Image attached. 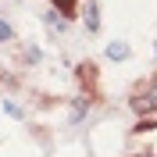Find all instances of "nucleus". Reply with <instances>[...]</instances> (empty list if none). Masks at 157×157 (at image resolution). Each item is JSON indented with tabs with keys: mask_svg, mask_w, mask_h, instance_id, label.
Here are the masks:
<instances>
[{
	"mask_svg": "<svg viewBox=\"0 0 157 157\" xmlns=\"http://www.w3.org/2000/svg\"><path fill=\"white\" fill-rule=\"evenodd\" d=\"M132 107H136L139 114H154L157 111V82H150V86L139 89L136 97H132Z\"/></svg>",
	"mask_w": 157,
	"mask_h": 157,
	"instance_id": "1",
	"label": "nucleus"
},
{
	"mask_svg": "<svg viewBox=\"0 0 157 157\" xmlns=\"http://www.w3.org/2000/svg\"><path fill=\"white\" fill-rule=\"evenodd\" d=\"M107 57L111 61H125L128 57V47L125 43H107Z\"/></svg>",
	"mask_w": 157,
	"mask_h": 157,
	"instance_id": "2",
	"label": "nucleus"
},
{
	"mask_svg": "<svg viewBox=\"0 0 157 157\" xmlns=\"http://www.w3.org/2000/svg\"><path fill=\"white\" fill-rule=\"evenodd\" d=\"M86 29H89V32H97V29H100V11L93 7V4L86 7Z\"/></svg>",
	"mask_w": 157,
	"mask_h": 157,
	"instance_id": "3",
	"label": "nucleus"
},
{
	"mask_svg": "<svg viewBox=\"0 0 157 157\" xmlns=\"http://www.w3.org/2000/svg\"><path fill=\"white\" fill-rule=\"evenodd\" d=\"M54 7H57L61 14H75V0H54Z\"/></svg>",
	"mask_w": 157,
	"mask_h": 157,
	"instance_id": "4",
	"label": "nucleus"
},
{
	"mask_svg": "<svg viewBox=\"0 0 157 157\" xmlns=\"http://www.w3.org/2000/svg\"><path fill=\"white\" fill-rule=\"evenodd\" d=\"M14 39V29H11L7 21H0V43H11Z\"/></svg>",
	"mask_w": 157,
	"mask_h": 157,
	"instance_id": "5",
	"label": "nucleus"
},
{
	"mask_svg": "<svg viewBox=\"0 0 157 157\" xmlns=\"http://www.w3.org/2000/svg\"><path fill=\"white\" fill-rule=\"evenodd\" d=\"M86 107H89L86 100H75V111H71V118H82V114H86Z\"/></svg>",
	"mask_w": 157,
	"mask_h": 157,
	"instance_id": "6",
	"label": "nucleus"
},
{
	"mask_svg": "<svg viewBox=\"0 0 157 157\" xmlns=\"http://www.w3.org/2000/svg\"><path fill=\"white\" fill-rule=\"evenodd\" d=\"M150 128H157V121H139V125H136V132H150Z\"/></svg>",
	"mask_w": 157,
	"mask_h": 157,
	"instance_id": "7",
	"label": "nucleus"
},
{
	"mask_svg": "<svg viewBox=\"0 0 157 157\" xmlns=\"http://www.w3.org/2000/svg\"><path fill=\"white\" fill-rule=\"evenodd\" d=\"M136 157H150V154H136Z\"/></svg>",
	"mask_w": 157,
	"mask_h": 157,
	"instance_id": "8",
	"label": "nucleus"
}]
</instances>
